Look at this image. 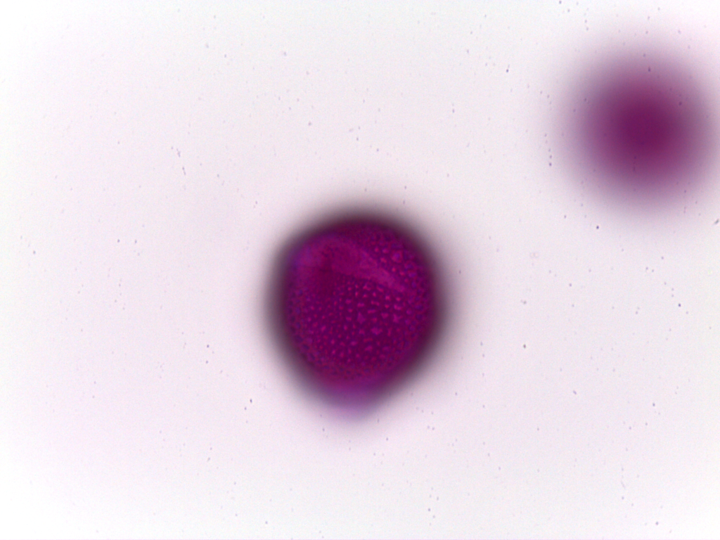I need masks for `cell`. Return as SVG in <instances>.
<instances>
[{
	"label": "cell",
	"mask_w": 720,
	"mask_h": 540,
	"mask_svg": "<svg viewBox=\"0 0 720 540\" xmlns=\"http://www.w3.org/2000/svg\"><path fill=\"white\" fill-rule=\"evenodd\" d=\"M271 283L282 349L312 399L364 414L411 381L432 325L433 283L404 221L368 210L321 219L286 241Z\"/></svg>",
	"instance_id": "cell-1"
}]
</instances>
